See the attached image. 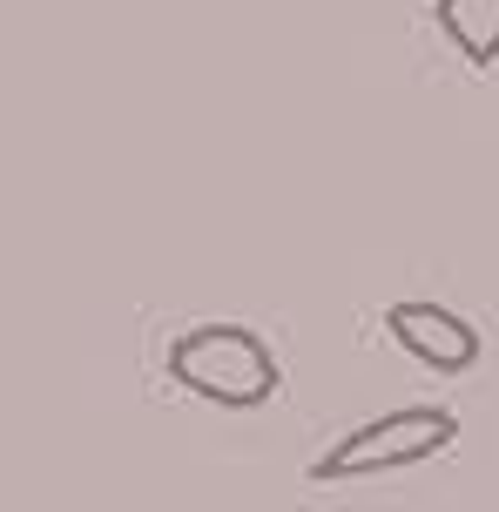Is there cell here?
I'll return each instance as SVG.
<instances>
[{
  "label": "cell",
  "mask_w": 499,
  "mask_h": 512,
  "mask_svg": "<svg viewBox=\"0 0 499 512\" xmlns=\"http://www.w3.org/2000/svg\"><path fill=\"white\" fill-rule=\"evenodd\" d=\"M169 378L196 391L203 405H223V411H257L277 398V358H270V344L257 331H243V324H196L169 344Z\"/></svg>",
  "instance_id": "obj_1"
},
{
  "label": "cell",
  "mask_w": 499,
  "mask_h": 512,
  "mask_svg": "<svg viewBox=\"0 0 499 512\" xmlns=\"http://www.w3.org/2000/svg\"><path fill=\"white\" fill-rule=\"evenodd\" d=\"M452 438H459V418L446 405H405L385 411V418H365L351 425L338 445H324L311 459L317 486H344V479H385V472H412V465L439 459Z\"/></svg>",
  "instance_id": "obj_2"
},
{
  "label": "cell",
  "mask_w": 499,
  "mask_h": 512,
  "mask_svg": "<svg viewBox=\"0 0 499 512\" xmlns=\"http://www.w3.org/2000/svg\"><path fill=\"white\" fill-rule=\"evenodd\" d=\"M385 331L405 358H419L425 371H439V378H466L479 364V331L459 317V310L432 304V297H405V304L385 310Z\"/></svg>",
  "instance_id": "obj_3"
},
{
  "label": "cell",
  "mask_w": 499,
  "mask_h": 512,
  "mask_svg": "<svg viewBox=\"0 0 499 512\" xmlns=\"http://www.w3.org/2000/svg\"><path fill=\"white\" fill-rule=\"evenodd\" d=\"M432 14H439V34L459 48V61L473 68L499 61V0H432Z\"/></svg>",
  "instance_id": "obj_4"
}]
</instances>
